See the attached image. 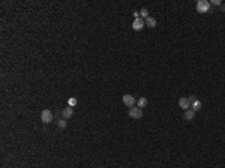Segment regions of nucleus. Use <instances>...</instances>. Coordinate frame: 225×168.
Here are the masks:
<instances>
[{
	"instance_id": "1",
	"label": "nucleus",
	"mask_w": 225,
	"mask_h": 168,
	"mask_svg": "<svg viewBox=\"0 0 225 168\" xmlns=\"http://www.w3.org/2000/svg\"><path fill=\"white\" fill-rule=\"evenodd\" d=\"M128 114H129V117H132V119H141V117H143V110H141L140 107H131L129 111H128Z\"/></svg>"
},
{
	"instance_id": "2",
	"label": "nucleus",
	"mask_w": 225,
	"mask_h": 168,
	"mask_svg": "<svg viewBox=\"0 0 225 168\" xmlns=\"http://www.w3.org/2000/svg\"><path fill=\"white\" fill-rule=\"evenodd\" d=\"M209 9H210V3L207 2V0H200V2L197 3V11H198V12L204 14V12H207Z\"/></svg>"
},
{
	"instance_id": "3",
	"label": "nucleus",
	"mask_w": 225,
	"mask_h": 168,
	"mask_svg": "<svg viewBox=\"0 0 225 168\" xmlns=\"http://www.w3.org/2000/svg\"><path fill=\"white\" fill-rule=\"evenodd\" d=\"M41 119H42L44 123H51V122H53V113H51L50 110H44V111L41 113Z\"/></svg>"
},
{
	"instance_id": "4",
	"label": "nucleus",
	"mask_w": 225,
	"mask_h": 168,
	"mask_svg": "<svg viewBox=\"0 0 225 168\" xmlns=\"http://www.w3.org/2000/svg\"><path fill=\"white\" fill-rule=\"evenodd\" d=\"M179 105H180L182 108H185V110H189V108L192 107V101H191L189 98H182V99L179 101Z\"/></svg>"
},
{
	"instance_id": "5",
	"label": "nucleus",
	"mask_w": 225,
	"mask_h": 168,
	"mask_svg": "<svg viewBox=\"0 0 225 168\" xmlns=\"http://www.w3.org/2000/svg\"><path fill=\"white\" fill-rule=\"evenodd\" d=\"M144 24H146V21L140 17V18H135V21H134V24H132V29L134 30H141L143 27H144Z\"/></svg>"
},
{
	"instance_id": "6",
	"label": "nucleus",
	"mask_w": 225,
	"mask_h": 168,
	"mask_svg": "<svg viewBox=\"0 0 225 168\" xmlns=\"http://www.w3.org/2000/svg\"><path fill=\"white\" fill-rule=\"evenodd\" d=\"M123 104L131 108V107H134V104H135V98L131 96V95H123Z\"/></svg>"
},
{
	"instance_id": "7",
	"label": "nucleus",
	"mask_w": 225,
	"mask_h": 168,
	"mask_svg": "<svg viewBox=\"0 0 225 168\" xmlns=\"http://www.w3.org/2000/svg\"><path fill=\"white\" fill-rule=\"evenodd\" d=\"M62 114H63L65 119H71V117L74 116V108H72V107H68V108H65V110L62 111Z\"/></svg>"
},
{
	"instance_id": "8",
	"label": "nucleus",
	"mask_w": 225,
	"mask_h": 168,
	"mask_svg": "<svg viewBox=\"0 0 225 168\" xmlns=\"http://www.w3.org/2000/svg\"><path fill=\"white\" fill-rule=\"evenodd\" d=\"M194 116H195V111H194V110H186V111H185V119H186V120H192Z\"/></svg>"
},
{
	"instance_id": "9",
	"label": "nucleus",
	"mask_w": 225,
	"mask_h": 168,
	"mask_svg": "<svg viewBox=\"0 0 225 168\" xmlns=\"http://www.w3.org/2000/svg\"><path fill=\"white\" fill-rule=\"evenodd\" d=\"M146 24H147L149 27H155V26H156V20L152 18V17H149V18H146Z\"/></svg>"
},
{
	"instance_id": "10",
	"label": "nucleus",
	"mask_w": 225,
	"mask_h": 168,
	"mask_svg": "<svg viewBox=\"0 0 225 168\" xmlns=\"http://www.w3.org/2000/svg\"><path fill=\"white\" fill-rule=\"evenodd\" d=\"M146 105H147V99H146V98H140V99H138V107H140V108H144Z\"/></svg>"
},
{
	"instance_id": "11",
	"label": "nucleus",
	"mask_w": 225,
	"mask_h": 168,
	"mask_svg": "<svg viewBox=\"0 0 225 168\" xmlns=\"http://www.w3.org/2000/svg\"><path fill=\"white\" fill-rule=\"evenodd\" d=\"M200 108H201V102L195 99V101L192 102V110H194V111H197V110H200Z\"/></svg>"
},
{
	"instance_id": "12",
	"label": "nucleus",
	"mask_w": 225,
	"mask_h": 168,
	"mask_svg": "<svg viewBox=\"0 0 225 168\" xmlns=\"http://www.w3.org/2000/svg\"><path fill=\"white\" fill-rule=\"evenodd\" d=\"M68 104H69V107H75L78 104V101H77V98H69L68 99Z\"/></svg>"
},
{
	"instance_id": "13",
	"label": "nucleus",
	"mask_w": 225,
	"mask_h": 168,
	"mask_svg": "<svg viewBox=\"0 0 225 168\" xmlns=\"http://www.w3.org/2000/svg\"><path fill=\"white\" fill-rule=\"evenodd\" d=\"M57 126H59L60 129H66V120H59Z\"/></svg>"
},
{
	"instance_id": "14",
	"label": "nucleus",
	"mask_w": 225,
	"mask_h": 168,
	"mask_svg": "<svg viewBox=\"0 0 225 168\" xmlns=\"http://www.w3.org/2000/svg\"><path fill=\"white\" fill-rule=\"evenodd\" d=\"M141 17L149 18V11H147V9H141Z\"/></svg>"
}]
</instances>
